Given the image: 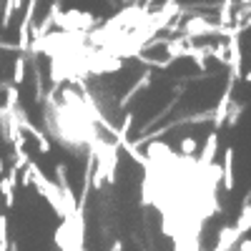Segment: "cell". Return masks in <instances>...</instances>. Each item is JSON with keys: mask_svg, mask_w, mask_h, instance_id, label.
I'll return each mask as SVG.
<instances>
[{"mask_svg": "<svg viewBox=\"0 0 251 251\" xmlns=\"http://www.w3.org/2000/svg\"><path fill=\"white\" fill-rule=\"evenodd\" d=\"M194 149H196V141H194V138H183V141H181V151H183V153H191Z\"/></svg>", "mask_w": 251, "mask_h": 251, "instance_id": "7a4b0ae2", "label": "cell"}, {"mask_svg": "<svg viewBox=\"0 0 251 251\" xmlns=\"http://www.w3.org/2000/svg\"><path fill=\"white\" fill-rule=\"evenodd\" d=\"M25 80V55H18L15 58V66H13V83L20 86Z\"/></svg>", "mask_w": 251, "mask_h": 251, "instance_id": "6da1fadb", "label": "cell"}]
</instances>
